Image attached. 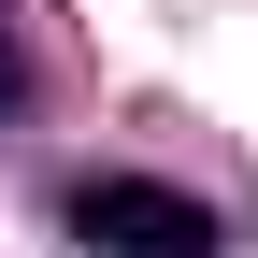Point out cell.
Returning a JSON list of instances; mask_svg holds the SVG:
<instances>
[{"label": "cell", "instance_id": "6da1fadb", "mask_svg": "<svg viewBox=\"0 0 258 258\" xmlns=\"http://www.w3.org/2000/svg\"><path fill=\"white\" fill-rule=\"evenodd\" d=\"M57 244L72 258H244L230 215L186 201V186H158V172H72L57 186Z\"/></svg>", "mask_w": 258, "mask_h": 258}, {"label": "cell", "instance_id": "7a4b0ae2", "mask_svg": "<svg viewBox=\"0 0 258 258\" xmlns=\"http://www.w3.org/2000/svg\"><path fill=\"white\" fill-rule=\"evenodd\" d=\"M15 101H29V57H15V43H0V115H15Z\"/></svg>", "mask_w": 258, "mask_h": 258}]
</instances>
